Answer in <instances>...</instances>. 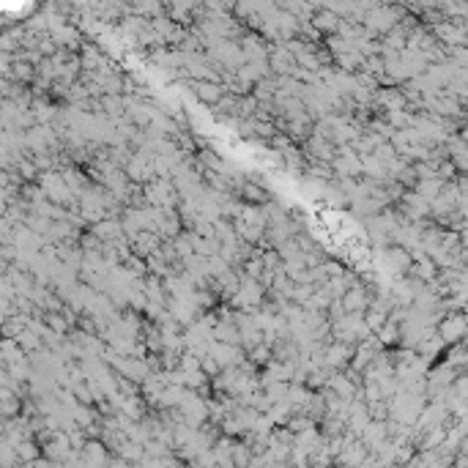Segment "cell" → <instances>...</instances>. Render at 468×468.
<instances>
[{"mask_svg":"<svg viewBox=\"0 0 468 468\" xmlns=\"http://www.w3.org/2000/svg\"><path fill=\"white\" fill-rule=\"evenodd\" d=\"M195 90L200 93V99H206V101H213L219 96V88H216V85H195Z\"/></svg>","mask_w":468,"mask_h":468,"instance_id":"6da1fadb","label":"cell"}]
</instances>
